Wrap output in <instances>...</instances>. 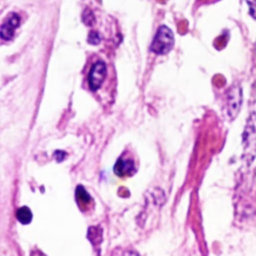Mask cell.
I'll list each match as a JSON object with an SVG mask.
<instances>
[{
	"label": "cell",
	"mask_w": 256,
	"mask_h": 256,
	"mask_svg": "<svg viewBox=\"0 0 256 256\" xmlns=\"http://www.w3.org/2000/svg\"><path fill=\"white\" fill-rule=\"evenodd\" d=\"M242 89L239 84H234L227 94V113L231 119H234L242 105Z\"/></svg>",
	"instance_id": "3957f363"
},
{
	"label": "cell",
	"mask_w": 256,
	"mask_h": 256,
	"mask_svg": "<svg viewBox=\"0 0 256 256\" xmlns=\"http://www.w3.org/2000/svg\"><path fill=\"white\" fill-rule=\"evenodd\" d=\"M82 20L87 26H92L95 23V16L90 9H85L82 15Z\"/></svg>",
	"instance_id": "9c48e42d"
},
{
	"label": "cell",
	"mask_w": 256,
	"mask_h": 256,
	"mask_svg": "<svg viewBox=\"0 0 256 256\" xmlns=\"http://www.w3.org/2000/svg\"><path fill=\"white\" fill-rule=\"evenodd\" d=\"M100 41H101V37H100V35H99L98 32H96V31H91V32L89 33V35H88V42H89L90 44H92V45H97V44L100 43Z\"/></svg>",
	"instance_id": "30bf717a"
},
{
	"label": "cell",
	"mask_w": 256,
	"mask_h": 256,
	"mask_svg": "<svg viewBox=\"0 0 256 256\" xmlns=\"http://www.w3.org/2000/svg\"><path fill=\"white\" fill-rule=\"evenodd\" d=\"M174 46V35L170 28L161 26L151 44V50L156 54H166Z\"/></svg>",
	"instance_id": "7a4b0ae2"
},
{
	"label": "cell",
	"mask_w": 256,
	"mask_h": 256,
	"mask_svg": "<svg viewBox=\"0 0 256 256\" xmlns=\"http://www.w3.org/2000/svg\"><path fill=\"white\" fill-rule=\"evenodd\" d=\"M16 217L21 224L27 225L32 221L33 215H32L31 210L25 206V207H21L18 209V211L16 213Z\"/></svg>",
	"instance_id": "52a82bcc"
},
{
	"label": "cell",
	"mask_w": 256,
	"mask_h": 256,
	"mask_svg": "<svg viewBox=\"0 0 256 256\" xmlns=\"http://www.w3.org/2000/svg\"><path fill=\"white\" fill-rule=\"evenodd\" d=\"M136 171L135 163L132 159H123L120 158L116 162L114 166V172L119 177H125V176H132Z\"/></svg>",
	"instance_id": "8992f818"
},
{
	"label": "cell",
	"mask_w": 256,
	"mask_h": 256,
	"mask_svg": "<svg viewBox=\"0 0 256 256\" xmlns=\"http://www.w3.org/2000/svg\"><path fill=\"white\" fill-rule=\"evenodd\" d=\"M76 199L78 201V203L80 204H89V202L91 201V197L88 194V192L85 190V188L81 185H79L76 189Z\"/></svg>",
	"instance_id": "ba28073f"
},
{
	"label": "cell",
	"mask_w": 256,
	"mask_h": 256,
	"mask_svg": "<svg viewBox=\"0 0 256 256\" xmlns=\"http://www.w3.org/2000/svg\"><path fill=\"white\" fill-rule=\"evenodd\" d=\"M66 153L64 152V151H61V150H57V151H55V153H54V157H55V159L58 161V162H62L65 158H66Z\"/></svg>",
	"instance_id": "8fae6325"
},
{
	"label": "cell",
	"mask_w": 256,
	"mask_h": 256,
	"mask_svg": "<svg viewBox=\"0 0 256 256\" xmlns=\"http://www.w3.org/2000/svg\"><path fill=\"white\" fill-rule=\"evenodd\" d=\"M20 16L16 13H10L3 22L0 29V37L4 41H9L14 37L15 29L20 25Z\"/></svg>",
	"instance_id": "5b68a950"
},
{
	"label": "cell",
	"mask_w": 256,
	"mask_h": 256,
	"mask_svg": "<svg viewBox=\"0 0 256 256\" xmlns=\"http://www.w3.org/2000/svg\"><path fill=\"white\" fill-rule=\"evenodd\" d=\"M243 159L250 166L256 159V113L252 112L243 131Z\"/></svg>",
	"instance_id": "6da1fadb"
},
{
	"label": "cell",
	"mask_w": 256,
	"mask_h": 256,
	"mask_svg": "<svg viewBox=\"0 0 256 256\" xmlns=\"http://www.w3.org/2000/svg\"><path fill=\"white\" fill-rule=\"evenodd\" d=\"M106 64L103 61H98L92 66L88 77L89 86L92 91H96L101 87L106 77Z\"/></svg>",
	"instance_id": "277c9868"
}]
</instances>
